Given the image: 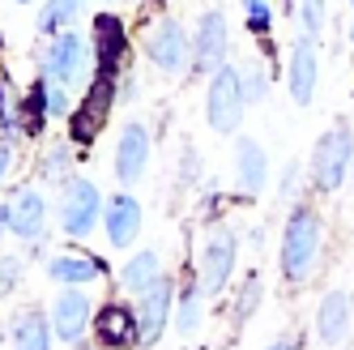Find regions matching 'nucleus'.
I'll return each mask as SVG.
<instances>
[{"label":"nucleus","mask_w":354,"mask_h":350,"mask_svg":"<svg viewBox=\"0 0 354 350\" xmlns=\"http://www.w3.org/2000/svg\"><path fill=\"white\" fill-rule=\"evenodd\" d=\"M316 257H320V218L312 210H295L282 235V273L290 282L312 278Z\"/></svg>","instance_id":"nucleus-1"},{"label":"nucleus","mask_w":354,"mask_h":350,"mask_svg":"<svg viewBox=\"0 0 354 350\" xmlns=\"http://www.w3.org/2000/svg\"><path fill=\"white\" fill-rule=\"evenodd\" d=\"M243 98H248L243 73L222 64L214 73V82H209V94H205V116H209L214 133H235V124L243 120Z\"/></svg>","instance_id":"nucleus-2"},{"label":"nucleus","mask_w":354,"mask_h":350,"mask_svg":"<svg viewBox=\"0 0 354 350\" xmlns=\"http://www.w3.org/2000/svg\"><path fill=\"white\" fill-rule=\"evenodd\" d=\"M111 103H115V73H103V68H98V77H94L90 90H86V103L73 111V129H68L73 141H77V145H90L98 133H103Z\"/></svg>","instance_id":"nucleus-3"},{"label":"nucleus","mask_w":354,"mask_h":350,"mask_svg":"<svg viewBox=\"0 0 354 350\" xmlns=\"http://www.w3.org/2000/svg\"><path fill=\"white\" fill-rule=\"evenodd\" d=\"M350 158H354V137H350V129H333V133H324L316 141L312 175H316L320 192H337L342 188L346 171H350Z\"/></svg>","instance_id":"nucleus-4"},{"label":"nucleus","mask_w":354,"mask_h":350,"mask_svg":"<svg viewBox=\"0 0 354 350\" xmlns=\"http://www.w3.org/2000/svg\"><path fill=\"white\" fill-rule=\"evenodd\" d=\"M90 73V56H86V39L77 30H60L52 52L43 56V77L52 82H68V86H82Z\"/></svg>","instance_id":"nucleus-5"},{"label":"nucleus","mask_w":354,"mask_h":350,"mask_svg":"<svg viewBox=\"0 0 354 350\" xmlns=\"http://www.w3.org/2000/svg\"><path fill=\"white\" fill-rule=\"evenodd\" d=\"M98 210H103V196H98V188L90 180H73L68 192H64V201H60V222H64V231L68 235H90L94 231V222H98Z\"/></svg>","instance_id":"nucleus-6"},{"label":"nucleus","mask_w":354,"mask_h":350,"mask_svg":"<svg viewBox=\"0 0 354 350\" xmlns=\"http://www.w3.org/2000/svg\"><path fill=\"white\" fill-rule=\"evenodd\" d=\"M235 252H239V243L231 231H214L205 239V252H201V291L205 295H218L226 286V278L235 269Z\"/></svg>","instance_id":"nucleus-7"},{"label":"nucleus","mask_w":354,"mask_h":350,"mask_svg":"<svg viewBox=\"0 0 354 350\" xmlns=\"http://www.w3.org/2000/svg\"><path fill=\"white\" fill-rule=\"evenodd\" d=\"M145 52H149V60H154V68H162V73H180L184 64H188V39H184V26L180 21H158L154 30H149V39H145Z\"/></svg>","instance_id":"nucleus-8"},{"label":"nucleus","mask_w":354,"mask_h":350,"mask_svg":"<svg viewBox=\"0 0 354 350\" xmlns=\"http://www.w3.org/2000/svg\"><path fill=\"white\" fill-rule=\"evenodd\" d=\"M145 163H149V133L141 124H124V133L115 141V180L124 188H133L145 175Z\"/></svg>","instance_id":"nucleus-9"},{"label":"nucleus","mask_w":354,"mask_h":350,"mask_svg":"<svg viewBox=\"0 0 354 350\" xmlns=\"http://www.w3.org/2000/svg\"><path fill=\"white\" fill-rule=\"evenodd\" d=\"M52 329L60 342H82V333L90 329V299L77 291V286H68L56 295V304H52Z\"/></svg>","instance_id":"nucleus-10"},{"label":"nucleus","mask_w":354,"mask_h":350,"mask_svg":"<svg viewBox=\"0 0 354 350\" xmlns=\"http://www.w3.org/2000/svg\"><path fill=\"white\" fill-rule=\"evenodd\" d=\"M94 338H98V346H137L141 342V320L129 304H107L94 316Z\"/></svg>","instance_id":"nucleus-11"},{"label":"nucleus","mask_w":354,"mask_h":350,"mask_svg":"<svg viewBox=\"0 0 354 350\" xmlns=\"http://www.w3.org/2000/svg\"><path fill=\"white\" fill-rule=\"evenodd\" d=\"M316 73H320V60H316V39L312 35H299L295 52H290V98L299 107H308L316 98Z\"/></svg>","instance_id":"nucleus-12"},{"label":"nucleus","mask_w":354,"mask_h":350,"mask_svg":"<svg viewBox=\"0 0 354 350\" xmlns=\"http://www.w3.org/2000/svg\"><path fill=\"white\" fill-rule=\"evenodd\" d=\"M196 68L201 73H218L226 64V17L218 9H209L196 26Z\"/></svg>","instance_id":"nucleus-13"},{"label":"nucleus","mask_w":354,"mask_h":350,"mask_svg":"<svg viewBox=\"0 0 354 350\" xmlns=\"http://www.w3.org/2000/svg\"><path fill=\"white\" fill-rule=\"evenodd\" d=\"M124 52H129V30H124V21L111 17V13H98L94 17V56H98V68L115 73Z\"/></svg>","instance_id":"nucleus-14"},{"label":"nucleus","mask_w":354,"mask_h":350,"mask_svg":"<svg viewBox=\"0 0 354 350\" xmlns=\"http://www.w3.org/2000/svg\"><path fill=\"white\" fill-rule=\"evenodd\" d=\"M137 320H141V342H158L167 320H171V282H154L149 291H141L137 304Z\"/></svg>","instance_id":"nucleus-15"},{"label":"nucleus","mask_w":354,"mask_h":350,"mask_svg":"<svg viewBox=\"0 0 354 350\" xmlns=\"http://www.w3.org/2000/svg\"><path fill=\"white\" fill-rule=\"evenodd\" d=\"M47 227V205H43V196L35 188H21L13 201H9V231L21 235V239H39Z\"/></svg>","instance_id":"nucleus-16"},{"label":"nucleus","mask_w":354,"mask_h":350,"mask_svg":"<svg viewBox=\"0 0 354 350\" xmlns=\"http://www.w3.org/2000/svg\"><path fill=\"white\" fill-rule=\"evenodd\" d=\"M235 180H239L243 192H261L265 180H269V158H265V149L252 137L235 141Z\"/></svg>","instance_id":"nucleus-17"},{"label":"nucleus","mask_w":354,"mask_h":350,"mask_svg":"<svg viewBox=\"0 0 354 350\" xmlns=\"http://www.w3.org/2000/svg\"><path fill=\"white\" fill-rule=\"evenodd\" d=\"M346 329H350V295L346 291H328L320 312H316V338L324 346H333V342L346 338Z\"/></svg>","instance_id":"nucleus-18"},{"label":"nucleus","mask_w":354,"mask_h":350,"mask_svg":"<svg viewBox=\"0 0 354 350\" xmlns=\"http://www.w3.org/2000/svg\"><path fill=\"white\" fill-rule=\"evenodd\" d=\"M137 231H141V205L133 201L129 192L111 196V205H107V239L115 248H129L137 239Z\"/></svg>","instance_id":"nucleus-19"},{"label":"nucleus","mask_w":354,"mask_h":350,"mask_svg":"<svg viewBox=\"0 0 354 350\" xmlns=\"http://www.w3.org/2000/svg\"><path fill=\"white\" fill-rule=\"evenodd\" d=\"M47 273H52L56 282H64V286H82V282L103 278V261L82 257V252H60V257H52Z\"/></svg>","instance_id":"nucleus-20"},{"label":"nucleus","mask_w":354,"mask_h":350,"mask_svg":"<svg viewBox=\"0 0 354 350\" xmlns=\"http://www.w3.org/2000/svg\"><path fill=\"white\" fill-rule=\"evenodd\" d=\"M158 278H162L158 252H137L129 265H124V286H129V291H149Z\"/></svg>","instance_id":"nucleus-21"},{"label":"nucleus","mask_w":354,"mask_h":350,"mask_svg":"<svg viewBox=\"0 0 354 350\" xmlns=\"http://www.w3.org/2000/svg\"><path fill=\"white\" fill-rule=\"evenodd\" d=\"M13 342H17V346H35V350L52 346V333H47V320H43L39 312H21V316L13 320Z\"/></svg>","instance_id":"nucleus-22"},{"label":"nucleus","mask_w":354,"mask_h":350,"mask_svg":"<svg viewBox=\"0 0 354 350\" xmlns=\"http://www.w3.org/2000/svg\"><path fill=\"white\" fill-rule=\"evenodd\" d=\"M82 5H86V0H47V9L39 13V30H43V35H60V30H68V21L77 17Z\"/></svg>","instance_id":"nucleus-23"},{"label":"nucleus","mask_w":354,"mask_h":350,"mask_svg":"<svg viewBox=\"0 0 354 350\" xmlns=\"http://www.w3.org/2000/svg\"><path fill=\"white\" fill-rule=\"evenodd\" d=\"M43 116H52V107H47V82L43 86H35L26 98H21V129H26V133H39L43 129Z\"/></svg>","instance_id":"nucleus-24"},{"label":"nucleus","mask_w":354,"mask_h":350,"mask_svg":"<svg viewBox=\"0 0 354 350\" xmlns=\"http://www.w3.org/2000/svg\"><path fill=\"white\" fill-rule=\"evenodd\" d=\"M295 21H299V35H320L324 26V0H295Z\"/></svg>","instance_id":"nucleus-25"},{"label":"nucleus","mask_w":354,"mask_h":350,"mask_svg":"<svg viewBox=\"0 0 354 350\" xmlns=\"http://www.w3.org/2000/svg\"><path fill=\"white\" fill-rule=\"evenodd\" d=\"M201 295H205L201 286L184 295V304H180V333H196V324H201Z\"/></svg>","instance_id":"nucleus-26"},{"label":"nucleus","mask_w":354,"mask_h":350,"mask_svg":"<svg viewBox=\"0 0 354 350\" xmlns=\"http://www.w3.org/2000/svg\"><path fill=\"white\" fill-rule=\"evenodd\" d=\"M243 9H248V30H252V35H265V30L273 26L269 0H243Z\"/></svg>","instance_id":"nucleus-27"},{"label":"nucleus","mask_w":354,"mask_h":350,"mask_svg":"<svg viewBox=\"0 0 354 350\" xmlns=\"http://www.w3.org/2000/svg\"><path fill=\"white\" fill-rule=\"evenodd\" d=\"M68 82H52L47 77V107H52V116H64L68 111Z\"/></svg>","instance_id":"nucleus-28"},{"label":"nucleus","mask_w":354,"mask_h":350,"mask_svg":"<svg viewBox=\"0 0 354 350\" xmlns=\"http://www.w3.org/2000/svg\"><path fill=\"white\" fill-rule=\"evenodd\" d=\"M243 90H248V98H252V103H261V98H265V90H269L265 73H261V68H252L248 77H243Z\"/></svg>","instance_id":"nucleus-29"},{"label":"nucleus","mask_w":354,"mask_h":350,"mask_svg":"<svg viewBox=\"0 0 354 350\" xmlns=\"http://www.w3.org/2000/svg\"><path fill=\"white\" fill-rule=\"evenodd\" d=\"M295 188H299V163H290L286 175H282V196H286V201L295 196Z\"/></svg>","instance_id":"nucleus-30"},{"label":"nucleus","mask_w":354,"mask_h":350,"mask_svg":"<svg viewBox=\"0 0 354 350\" xmlns=\"http://www.w3.org/2000/svg\"><path fill=\"white\" fill-rule=\"evenodd\" d=\"M257 299H261V282L252 278V282H248V291H243V308H239V316H248L252 308H257Z\"/></svg>","instance_id":"nucleus-31"},{"label":"nucleus","mask_w":354,"mask_h":350,"mask_svg":"<svg viewBox=\"0 0 354 350\" xmlns=\"http://www.w3.org/2000/svg\"><path fill=\"white\" fill-rule=\"evenodd\" d=\"M5 171H9V145H0V180H5Z\"/></svg>","instance_id":"nucleus-32"},{"label":"nucleus","mask_w":354,"mask_h":350,"mask_svg":"<svg viewBox=\"0 0 354 350\" xmlns=\"http://www.w3.org/2000/svg\"><path fill=\"white\" fill-rule=\"evenodd\" d=\"M17 5H30V0H17Z\"/></svg>","instance_id":"nucleus-33"},{"label":"nucleus","mask_w":354,"mask_h":350,"mask_svg":"<svg viewBox=\"0 0 354 350\" xmlns=\"http://www.w3.org/2000/svg\"><path fill=\"white\" fill-rule=\"evenodd\" d=\"M111 5H124V0H111Z\"/></svg>","instance_id":"nucleus-34"},{"label":"nucleus","mask_w":354,"mask_h":350,"mask_svg":"<svg viewBox=\"0 0 354 350\" xmlns=\"http://www.w3.org/2000/svg\"><path fill=\"white\" fill-rule=\"evenodd\" d=\"M350 39H354V30H350Z\"/></svg>","instance_id":"nucleus-35"}]
</instances>
